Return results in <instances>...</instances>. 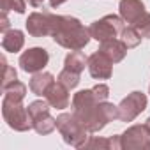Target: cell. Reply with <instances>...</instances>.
<instances>
[{
    "instance_id": "1",
    "label": "cell",
    "mask_w": 150,
    "mask_h": 150,
    "mask_svg": "<svg viewBox=\"0 0 150 150\" xmlns=\"http://www.w3.org/2000/svg\"><path fill=\"white\" fill-rule=\"evenodd\" d=\"M72 113L88 132H99L110 122L118 118V106L108 101H96L92 88L80 90L72 97Z\"/></svg>"
},
{
    "instance_id": "2",
    "label": "cell",
    "mask_w": 150,
    "mask_h": 150,
    "mask_svg": "<svg viewBox=\"0 0 150 150\" xmlns=\"http://www.w3.org/2000/svg\"><path fill=\"white\" fill-rule=\"evenodd\" d=\"M53 41L65 50H83L90 42V32L83 27V23L74 16H60L53 14Z\"/></svg>"
},
{
    "instance_id": "3",
    "label": "cell",
    "mask_w": 150,
    "mask_h": 150,
    "mask_svg": "<svg viewBox=\"0 0 150 150\" xmlns=\"http://www.w3.org/2000/svg\"><path fill=\"white\" fill-rule=\"evenodd\" d=\"M57 129L60 131L64 141L74 148H83L88 139V131L76 118L74 113H62L57 117Z\"/></svg>"
},
{
    "instance_id": "4",
    "label": "cell",
    "mask_w": 150,
    "mask_h": 150,
    "mask_svg": "<svg viewBox=\"0 0 150 150\" xmlns=\"http://www.w3.org/2000/svg\"><path fill=\"white\" fill-rule=\"evenodd\" d=\"M2 115L7 125L18 132H25L32 127V118L28 115L27 106L21 104V101H14L11 97H4L2 101Z\"/></svg>"
},
{
    "instance_id": "5",
    "label": "cell",
    "mask_w": 150,
    "mask_h": 150,
    "mask_svg": "<svg viewBox=\"0 0 150 150\" xmlns=\"http://www.w3.org/2000/svg\"><path fill=\"white\" fill-rule=\"evenodd\" d=\"M125 27V21L122 20V16H117V14H106L104 18L94 21L90 27H88V32H90V37L103 42V41H108V39H115L122 34Z\"/></svg>"
},
{
    "instance_id": "6",
    "label": "cell",
    "mask_w": 150,
    "mask_h": 150,
    "mask_svg": "<svg viewBox=\"0 0 150 150\" xmlns=\"http://www.w3.org/2000/svg\"><path fill=\"white\" fill-rule=\"evenodd\" d=\"M120 145L125 150H143L150 148V127L146 124L131 125L120 134Z\"/></svg>"
},
{
    "instance_id": "7",
    "label": "cell",
    "mask_w": 150,
    "mask_h": 150,
    "mask_svg": "<svg viewBox=\"0 0 150 150\" xmlns=\"http://www.w3.org/2000/svg\"><path fill=\"white\" fill-rule=\"evenodd\" d=\"M146 96L143 92H131L127 97H124L118 104V120L122 122H132L141 111L146 108Z\"/></svg>"
},
{
    "instance_id": "8",
    "label": "cell",
    "mask_w": 150,
    "mask_h": 150,
    "mask_svg": "<svg viewBox=\"0 0 150 150\" xmlns=\"http://www.w3.org/2000/svg\"><path fill=\"white\" fill-rule=\"evenodd\" d=\"M48 62H50V53L44 48H39V46L28 48L20 57V67H21V71H25L28 74L41 72L48 65Z\"/></svg>"
},
{
    "instance_id": "9",
    "label": "cell",
    "mask_w": 150,
    "mask_h": 150,
    "mask_svg": "<svg viewBox=\"0 0 150 150\" xmlns=\"http://www.w3.org/2000/svg\"><path fill=\"white\" fill-rule=\"evenodd\" d=\"M27 32L32 37H46L51 35V28H53V13L51 11H35L32 14H28L27 21H25Z\"/></svg>"
},
{
    "instance_id": "10",
    "label": "cell",
    "mask_w": 150,
    "mask_h": 150,
    "mask_svg": "<svg viewBox=\"0 0 150 150\" xmlns=\"http://www.w3.org/2000/svg\"><path fill=\"white\" fill-rule=\"evenodd\" d=\"M88 72L96 80H110L113 74V62L97 50L88 57Z\"/></svg>"
},
{
    "instance_id": "11",
    "label": "cell",
    "mask_w": 150,
    "mask_h": 150,
    "mask_svg": "<svg viewBox=\"0 0 150 150\" xmlns=\"http://www.w3.org/2000/svg\"><path fill=\"white\" fill-rule=\"evenodd\" d=\"M44 97L51 104V108H57V110H65V108H69V103H71L69 88L65 85H62L60 81H55L48 88V92H46Z\"/></svg>"
},
{
    "instance_id": "12",
    "label": "cell",
    "mask_w": 150,
    "mask_h": 150,
    "mask_svg": "<svg viewBox=\"0 0 150 150\" xmlns=\"http://www.w3.org/2000/svg\"><path fill=\"white\" fill-rule=\"evenodd\" d=\"M118 11H120V16L125 23L129 25H134L146 11H145V4L141 0H120L118 4Z\"/></svg>"
},
{
    "instance_id": "13",
    "label": "cell",
    "mask_w": 150,
    "mask_h": 150,
    "mask_svg": "<svg viewBox=\"0 0 150 150\" xmlns=\"http://www.w3.org/2000/svg\"><path fill=\"white\" fill-rule=\"evenodd\" d=\"M127 46L124 44V41L122 39H108V41H103L101 42V46H99V51H103L113 64H117V62H122L124 58H125V55H127Z\"/></svg>"
},
{
    "instance_id": "14",
    "label": "cell",
    "mask_w": 150,
    "mask_h": 150,
    "mask_svg": "<svg viewBox=\"0 0 150 150\" xmlns=\"http://www.w3.org/2000/svg\"><path fill=\"white\" fill-rule=\"evenodd\" d=\"M55 83V76L51 72H46V71H41V72H35L32 80H30V90L39 96V97H44L48 88Z\"/></svg>"
},
{
    "instance_id": "15",
    "label": "cell",
    "mask_w": 150,
    "mask_h": 150,
    "mask_svg": "<svg viewBox=\"0 0 150 150\" xmlns=\"http://www.w3.org/2000/svg\"><path fill=\"white\" fill-rule=\"evenodd\" d=\"M23 46H25V34L21 30L11 28V30L4 32V37H2V48H4V51L18 53Z\"/></svg>"
},
{
    "instance_id": "16",
    "label": "cell",
    "mask_w": 150,
    "mask_h": 150,
    "mask_svg": "<svg viewBox=\"0 0 150 150\" xmlns=\"http://www.w3.org/2000/svg\"><path fill=\"white\" fill-rule=\"evenodd\" d=\"M64 67L69 69V71H74V72L81 74L85 71V67H88V57H85V53L80 51V50H72L71 53L65 55Z\"/></svg>"
},
{
    "instance_id": "17",
    "label": "cell",
    "mask_w": 150,
    "mask_h": 150,
    "mask_svg": "<svg viewBox=\"0 0 150 150\" xmlns=\"http://www.w3.org/2000/svg\"><path fill=\"white\" fill-rule=\"evenodd\" d=\"M32 127L35 129L37 134L46 136V134H50V132H53L57 129V118H53L50 115V111H44V113L32 118Z\"/></svg>"
},
{
    "instance_id": "18",
    "label": "cell",
    "mask_w": 150,
    "mask_h": 150,
    "mask_svg": "<svg viewBox=\"0 0 150 150\" xmlns=\"http://www.w3.org/2000/svg\"><path fill=\"white\" fill-rule=\"evenodd\" d=\"M4 94H6V97H11L14 101H23L25 96H27V85L16 80L11 85L4 87Z\"/></svg>"
},
{
    "instance_id": "19",
    "label": "cell",
    "mask_w": 150,
    "mask_h": 150,
    "mask_svg": "<svg viewBox=\"0 0 150 150\" xmlns=\"http://www.w3.org/2000/svg\"><path fill=\"white\" fill-rule=\"evenodd\" d=\"M120 39L124 41V44L127 46V48H136L139 42H141V35L138 34V30L132 27V25H127V27H124V30H122V34H120Z\"/></svg>"
},
{
    "instance_id": "20",
    "label": "cell",
    "mask_w": 150,
    "mask_h": 150,
    "mask_svg": "<svg viewBox=\"0 0 150 150\" xmlns=\"http://www.w3.org/2000/svg\"><path fill=\"white\" fill-rule=\"evenodd\" d=\"M57 81H60V83L65 85L69 90H72V88H76V87L80 85V72H74V71H69V69L64 67V71L58 74Z\"/></svg>"
},
{
    "instance_id": "21",
    "label": "cell",
    "mask_w": 150,
    "mask_h": 150,
    "mask_svg": "<svg viewBox=\"0 0 150 150\" xmlns=\"http://www.w3.org/2000/svg\"><path fill=\"white\" fill-rule=\"evenodd\" d=\"M132 27L138 30V34L143 39H150V13H145Z\"/></svg>"
},
{
    "instance_id": "22",
    "label": "cell",
    "mask_w": 150,
    "mask_h": 150,
    "mask_svg": "<svg viewBox=\"0 0 150 150\" xmlns=\"http://www.w3.org/2000/svg\"><path fill=\"white\" fill-rule=\"evenodd\" d=\"M0 6H2V13L16 11L18 14H23L27 9L25 0H0Z\"/></svg>"
},
{
    "instance_id": "23",
    "label": "cell",
    "mask_w": 150,
    "mask_h": 150,
    "mask_svg": "<svg viewBox=\"0 0 150 150\" xmlns=\"http://www.w3.org/2000/svg\"><path fill=\"white\" fill-rule=\"evenodd\" d=\"M0 60H2V64H4V81H2V88H4V87H7V85H11L13 81L18 80V74H16V69L13 65H9L4 57Z\"/></svg>"
},
{
    "instance_id": "24",
    "label": "cell",
    "mask_w": 150,
    "mask_h": 150,
    "mask_svg": "<svg viewBox=\"0 0 150 150\" xmlns=\"http://www.w3.org/2000/svg\"><path fill=\"white\" fill-rule=\"evenodd\" d=\"M83 148H106L108 150V148H111V138H97V136H94V138L87 139Z\"/></svg>"
},
{
    "instance_id": "25",
    "label": "cell",
    "mask_w": 150,
    "mask_h": 150,
    "mask_svg": "<svg viewBox=\"0 0 150 150\" xmlns=\"http://www.w3.org/2000/svg\"><path fill=\"white\" fill-rule=\"evenodd\" d=\"M92 94H94L96 101H99V103L108 101V97H110V87L106 83H97L96 87H92Z\"/></svg>"
},
{
    "instance_id": "26",
    "label": "cell",
    "mask_w": 150,
    "mask_h": 150,
    "mask_svg": "<svg viewBox=\"0 0 150 150\" xmlns=\"http://www.w3.org/2000/svg\"><path fill=\"white\" fill-rule=\"evenodd\" d=\"M0 30H2V34L9 30V18H7V13H2V18H0Z\"/></svg>"
},
{
    "instance_id": "27",
    "label": "cell",
    "mask_w": 150,
    "mask_h": 150,
    "mask_svg": "<svg viewBox=\"0 0 150 150\" xmlns=\"http://www.w3.org/2000/svg\"><path fill=\"white\" fill-rule=\"evenodd\" d=\"M65 2H67V0H50V6L51 7H58V6H62Z\"/></svg>"
},
{
    "instance_id": "28",
    "label": "cell",
    "mask_w": 150,
    "mask_h": 150,
    "mask_svg": "<svg viewBox=\"0 0 150 150\" xmlns=\"http://www.w3.org/2000/svg\"><path fill=\"white\" fill-rule=\"evenodd\" d=\"M42 2H44V0H28V4H30L32 7H41Z\"/></svg>"
},
{
    "instance_id": "29",
    "label": "cell",
    "mask_w": 150,
    "mask_h": 150,
    "mask_svg": "<svg viewBox=\"0 0 150 150\" xmlns=\"http://www.w3.org/2000/svg\"><path fill=\"white\" fill-rule=\"evenodd\" d=\"M145 124H146V125H148V127H150V117H148V118H146V122H145Z\"/></svg>"
},
{
    "instance_id": "30",
    "label": "cell",
    "mask_w": 150,
    "mask_h": 150,
    "mask_svg": "<svg viewBox=\"0 0 150 150\" xmlns=\"http://www.w3.org/2000/svg\"><path fill=\"white\" fill-rule=\"evenodd\" d=\"M148 94H150V87H148Z\"/></svg>"
}]
</instances>
